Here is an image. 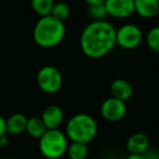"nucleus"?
Returning a JSON list of instances; mask_svg holds the SVG:
<instances>
[{
  "label": "nucleus",
  "instance_id": "f257e3e1",
  "mask_svg": "<svg viewBox=\"0 0 159 159\" xmlns=\"http://www.w3.org/2000/svg\"><path fill=\"white\" fill-rule=\"evenodd\" d=\"M116 33V27L108 21H92L84 27L80 38L83 53L91 59L107 56L117 45Z\"/></svg>",
  "mask_w": 159,
  "mask_h": 159
},
{
  "label": "nucleus",
  "instance_id": "f03ea898",
  "mask_svg": "<svg viewBox=\"0 0 159 159\" xmlns=\"http://www.w3.org/2000/svg\"><path fill=\"white\" fill-rule=\"evenodd\" d=\"M66 36L64 22L52 16L38 19L33 30L34 42L42 48H53L58 46Z\"/></svg>",
  "mask_w": 159,
  "mask_h": 159
},
{
  "label": "nucleus",
  "instance_id": "7ed1b4c3",
  "mask_svg": "<svg viewBox=\"0 0 159 159\" xmlns=\"http://www.w3.org/2000/svg\"><path fill=\"white\" fill-rule=\"evenodd\" d=\"M97 132V122L87 113H76L66 125V135L72 142L89 144L96 137Z\"/></svg>",
  "mask_w": 159,
  "mask_h": 159
},
{
  "label": "nucleus",
  "instance_id": "20e7f679",
  "mask_svg": "<svg viewBox=\"0 0 159 159\" xmlns=\"http://www.w3.org/2000/svg\"><path fill=\"white\" fill-rule=\"evenodd\" d=\"M69 139L59 129L47 130L38 141L42 155L47 159H59L66 154Z\"/></svg>",
  "mask_w": 159,
  "mask_h": 159
},
{
  "label": "nucleus",
  "instance_id": "39448f33",
  "mask_svg": "<svg viewBox=\"0 0 159 159\" xmlns=\"http://www.w3.org/2000/svg\"><path fill=\"white\" fill-rule=\"evenodd\" d=\"M37 84L44 93L56 94L60 91L63 83V79L56 66H45L37 73Z\"/></svg>",
  "mask_w": 159,
  "mask_h": 159
},
{
  "label": "nucleus",
  "instance_id": "423d86ee",
  "mask_svg": "<svg viewBox=\"0 0 159 159\" xmlns=\"http://www.w3.org/2000/svg\"><path fill=\"white\" fill-rule=\"evenodd\" d=\"M117 45L123 49H135L143 42V32L137 25L128 23L117 30L116 33Z\"/></svg>",
  "mask_w": 159,
  "mask_h": 159
},
{
  "label": "nucleus",
  "instance_id": "0eeeda50",
  "mask_svg": "<svg viewBox=\"0 0 159 159\" xmlns=\"http://www.w3.org/2000/svg\"><path fill=\"white\" fill-rule=\"evenodd\" d=\"M100 113L107 121L117 122L123 119L126 115L125 102H122L115 97H109L100 106Z\"/></svg>",
  "mask_w": 159,
  "mask_h": 159
},
{
  "label": "nucleus",
  "instance_id": "6e6552de",
  "mask_svg": "<svg viewBox=\"0 0 159 159\" xmlns=\"http://www.w3.org/2000/svg\"><path fill=\"white\" fill-rule=\"evenodd\" d=\"M108 16L116 19H126L135 12L134 0H105Z\"/></svg>",
  "mask_w": 159,
  "mask_h": 159
},
{
  "label": "nucleus",
  "instance_id": "1a4fd4ad",
  "mask_svg": "<svg viewBox=\"0 0 159 159\" xmlns=\"http://www.w3.org/2000/svg\"><path fill=\"white\" fill-rule=\"evenodd\" d=\"M40 119L43 120L44 124L46 125L47 130L59 129L64 120L63 110L57 105H50V106L46 107L44 109Z\"/></svg>",
  "mask_w": 159,
  "mask_h": 159
},
{
  "label": "nucleus",
  "instance_id": "9d476101",
  "mask_svg": "<svg viewBox=\"0 0 159 159\" xmlns=\"http://www.w3.org/2000/svg\"><path fill=\"white\" fill-rule=\"evenodd\" d=\"M149 147V139L147 135L141 132L132 134L126 141V149L129 154H145V152Z\"/></svg>",
  "mask_w": 159,
  "mask_h": 159
},
{
  "label": "nucleus",
  "instance_id": "9b49d317",
  "mask_svg": "<svg viewBox=\"0 0 159 159\" xmlns=\"http://www.w3.org/2000/svg\"><path fill=\"white\" fill-rule=\"evenodd\" d=\"M110 92L112 97L122 102L129 100L133 95V87L129 81L124 79H117L111 83Z\"/></svg>",
  "mask_w": 159,
  "mask_h": 159
},
{
  "label": "nucleus",
  "instance_id": "f8f14e48",
  "mask_svg": "<svg viewBox=\"0 0 159 159\" xmlns=\"http://www.w3.org/2000/svg\"><path fill=\"white\" fill-rule=\"evenodd\" d=\"M27 118L25 115L20 112L13 113L8 119H6V129L7 134L10 135H20L26 130Z\"/></svg>",
  "mask_w": 159,
  "mask_h": 159
},
{
  "label": "nucleus",
  "instance_id": "ddd939ff",
  "mask_svg": "<svg viewBox=\"0 0 159 159\" xmlns=\"http://www.w3.org/2000/svg\"><path fill=\"white\" fill-rule=\"evenodd\" d=\"M159 0H134V10L139 16L150 19L157 16Z\"/></svg>",
  "mask_w": 159,
  "mask_h": 159
},
{
  "label": "nucleus",
  "instance_id": "4468645a",
  "mask_svg": "<svg viewBox=\"0 0 159 159\" xmlns=\"http://www.w3.org/2000/svg\"><path fill=\"white\" fill-rule=\"evenodd\" d=\"M46 131H47V128L40 118L33 117V118L27 119L26 130H25V132H26L30 136L39 139L40 137L44 135V133L46 132Z\"/></svg>",
  "mask_w": 159,
  "mask_h": 159
},
{
  "label": "nucleus",
  "instance_id": "2eb2a0df",
  "mask_svg": "<svg viewBox=\"0 0 159 159\" xmlns=\"http://www.w3.org/2000/svg\"><path fill=\"white\" fill-rule=\"evenodd\" d=\"M89 144L80 143V142H72L68 145L66 155L70 159H86L89 156Z\"/></svg>",
  "mask_w": 159,
  "mask_h": 159
},
{
  "label": "nucleus",
  "instance_id": "dca6fc26",
  "mask_svg": "<svg viewBox=\"0 0 159 159\" xmlns=\"http://www.w3.org/2000/svg\"><path fill=\"white\" fill-rule=\"evenodd\" d=\"M53 6H55L53 0H31L32 9L40 18L50 16Z\"/></svg>",
  "mask_w": 159,
  "mask_h": 159
},
{
  "label": "nucleus",
  "instance_id": "f3484780",
  "mask_svg": "<svg viewBox=\"0 0 159 159\" xmlns=\"http://www.w3.org/2000/svg\"><path fill=\"white\" fill-rule=\"evenodd\" d=\"M50 16L64 22L69 18V16H70V8H69V6L66 2H62V1L55 2V6H53Z\"/></svg>",
  "mask_w": 159,
  "mask_h": 159
},
{
  "label": "nucleus",
  "instance_id": "a211bd4d",
  "mask_svg": "<svg viewBox=\"0 0 159 159\" xmlns=\"http://www.w3.org/2000/svg\"><path fill=\"white\" fill-rule=\"evenodd\" d=\"M87 13H89V18L93 21H102L108 16V13H107L106 7H105L104 3H102V5L89 6Z\"/></svg>",
  "mask_w": 159,
  "mask_h": 159
},
{
  "label": "nucleus",
  "instance_id": "6ab92c4d",
  "mask_svg": "<svg viewBox=\"0 0 159 159\" xmlns=\"http://www.w3.org/2000/svg\"><path fill=\"white\" fill-rule=\"evenodd\" d=\"M146 44L148 48L155 52H159V26H154L146 35Z\"/></svg>",
  "mask_w": 159,
  "mask_h": 159
},
{
  "label": "nucleus",
  "instance_id": "aec40b11",
  "mask_svg": "<svg viewBox=\"0 0 159 159\" xmlns=\"http://www.w3.org/2000/svg\"><path fill=\"white\" fill-rule=\"evenodd\" d=\"M145 157L147 159H159V152L155 148H148L145 152Z\"/></svg>",
  "mask_w": 159,
  "mask_h": 159
},
{
  "label": "nucleus",
  "instance_id": "412c9836",
  "mask_svg": "<svg viewBox=\"0 0 159 159\" xmlns=\"http://www.w3.org/2000/svg\"><path fill=\"white\" fill-rule=\"evenodd\" d=\"M3 134H7V129H6V119L0 116V136Z\"/></svg>",
  "mask_w": 159,
  "mask_h": 159
},
{
  "label": "nucleus",
  "instance_id": "4be33fe9",
  "mask_svg": "<svg viewBox=\"0 0 159 159\" xmlns=\"http://www.w3.org/2000/svg\"><path fill=\"white\" fill-rule=\"evenodd\" d=\"M9 145V137L7 134H3L0 136V147H7Z\"/></svg>",
  "mask_w": 159,
  "mask_h": 159
},
{
  "label": "nucleus",
  "instance_id": "5701e85b",
  "mask_svg": "<svg viewBox=\"0 0 159 159\" xmlns=\"http://www.w3.org/2000/svg\"><path fill=\"white\" fill-rule=\"evenodd\" d=\"M125 159H147L145 157L144 154H139V155H135V154H129V156L126 157Z\"/></svg>",
  "mask_w": 159,
  "mask_h": 159
},
{
  "label": "nucleus",
  "instance_id": "b1692460",
  "mask_svg": "<svg viewBox=\"0 0 159 159\" xmlns=\"http://www.w3.org/2000/svg\"><path fill=\"white\" fill-rule=\"evenodd\" d=\"M87 3V6H93V5H102L105 2V0H84Z\"/></svg>",
  "mask_w": 159,
  "mask_h": 159
},
{
  "label": "nucleus",
  "instance_id": "393cba45",
  "mask_svg": "<svg viewBox=\"0 0 159 159\" xmlns=\"http://www.w3.org/2000/svg\"><path fill=\"white\" fill-rule=\"evenodd\" d=\"M106 159H119V158H115V157H110V158H106Z\"/></svg>",
  "mask_w": 159,
  "mask_h": 159
},
{
  "label": "nucleus",
  "instance_id": "a878e982",
  "mask_svg": "<svg viewBox=\"0 0 159 159\" xmlns=\"http://www.w3.org/2000/svg\"><path fill=\"white\" fill-rule=\"evenodd\" d=\"M2 159H12L11 157H5V158H2Z\"/></svg>",
  "mask_w": 159,
  "mask_h": 159
},
{
  "label": "nucleus",
  "instance_id": "bb28decb",
  "mask_svg": "<svg viewBox=\"0 0 159 159\" xmlns=\"http://www.w3.org/2000/svg\"><path fill=\"white\" fill-rule=\"evenodd\" d=\"M157 16L159 18V8H158V11H157Z\"/></svg>",
  "mask_w": 159,
  "mask_h": 159
},
{
  "label": "nucleus",
  "instance_id": "cd10ccee",
  "mask_svg": "<svg viewBox=\"0 0 159 159\" xmlns=\"http://www.w3.org/2000/svg\"><path fill=\"white\" fill-rule=\"evenodd\" d=\"M158 134H159V126H158Z\"/></svg>",
  "mask_w": 159,
  "mask_h": 159
}]
</instances>
